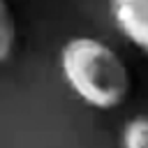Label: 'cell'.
Returning a JSON list of instances; mask_svg holds the SVG:
<instances>
[{
  "instance_id": "6da1fadb",
  "label": "cell",
  "mask_w": 148,
  "mask_h": 148,
  "mask_svg": "<svg viewBox=\"0 0 148 148\" xmlns=\"http://www.w3.org/2000/svg\"><path fill=\"white\" fill-rule=\"evenodd\" d=\"M60 72L72 92L92 109H116L130 92L123 58L95 37H72L60 51Z\"/></svg>"
},
{
  "instance_id": "7a4b0ae2",
  "label": "cell",
  "mask_w": 148,
  "mask_h": 148,
  "mask_svg": "<svg viewBox=\"0 0 148 148\" xmlns=\"http://www.w3.org/2000/svg\"><path fill=\"white\" fill-rule=\"evenodd\" d=\"M118 32L148 56V0H109Z\"/></svg>"
},
{
  "instance_id": "3957f363",
  "label": "cell",
  "mask_w": 148,
  "mask_h": 148,
  "mask_svg": "<svg viewBox=\"0 0 148 148\" xmlns=\"http://www.w3.org/2000/svg\"><path fill=\"white\" fill-rule=\"evenodd\" d=\"M120 148H148V116H134L125 123Z\"/></svg>"
},
{
  "instance_id": "277c9868",
  "label": "cell",
  "mask_w": 148,
  "mask_h": 148,
  "mask_svg": "<svg viewBox=\"0 0 148 148\" xmlns=\"http://www.w3.org/2000/svg\"><path fill=\"white\" fill-rule=\"evenodd\" d=\"M16 42V28H14V16L9 12L7 0H0V62H5Z\"/></svg>"
}]
</instances>
